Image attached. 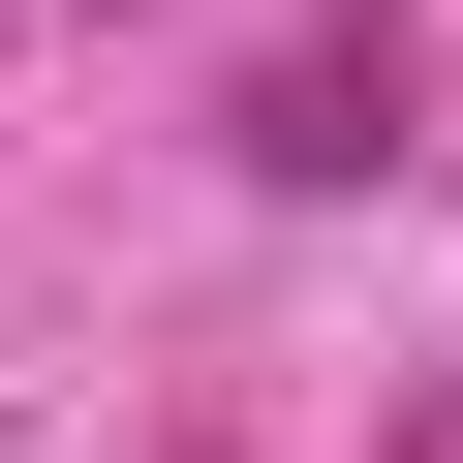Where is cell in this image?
<instances>
[{"instance_id": "6da1fadb", "label": "cell", "mask_w": 463, "mask_h": 463, "mask_svg": "<svg viewBox=\"0 0 463 463\" xmlns=\"http://www.w3.org/2000/svg\"><path fill=\"white\" fill-rule=\"evenodd\" d=\"M248 155H279V185H371V155H402V62H279Z\"/></svg>"}]
</instances>
